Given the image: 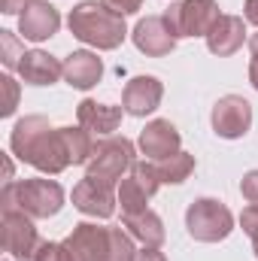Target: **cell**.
<instances>
[{
  "label": "cell",
  "mask_w": 258,
  "mask_h": 261,
  "mask_svg": "<svg viewBox=\"0 0 258 261\" xmlns=\"http://www.w3.org/2000/svg\"><path fill=\"white\" fill-rule=\"evenodd\" d=\"M9 146H12V152L24 164L37 167L43 173H52V176L73 164L67 140H64V130L52 128L49 119H43V116H24V119H18L15 128H12V137H9Z\"/></svg>",
  "instance_id": "1"
},
{
  "label": "cell",
  "mask_w": 258,
  "mask_h": 261,
  "mask_svg": "<svg viewBox=\"0 0 258 261\" xmlns=\"http://www.w3.org/2000/svg\"><path fill=\"white\" fill-rule=\"evenodd\" d=\"M70 34L94 49H119L128 37V28H125V15H119L116 9H110L107 3H97V0H82L79 6L70 9Z\"/></svg>",
  "instance_id": "2"
},
{
  "label": "cell",
  "mask_w": 258,
  "mask_h": 261,
  "mask_svg": "<svg viewBox=\"0 0 258 261\" xmlns=\"http://www.w3.org/2000/svg\"><path fill=\"white\" fill-rule=\"evenodd\" d=\"M0 200H3V210H21L31 219H49L64 206V189L55 179L6 182Z\"/></svg>",
  "instance_id": "3"
},
{
  "label": "cell",
  "mask_w": 258,
  "mask_h": 261,
  "mask_svg": "<svg viewBox=\"0 0 258 261\" xmlns=\"http://www.w3.org/2000/svg\"><path fill=\"white\" fill-rule=\"evenodd\" d=\"M186 228L200 243H219L234 231V216L222 200L200 197L186 210Z\"/></svg>",
  "instance_id": "4"
},
{
  "label": "cell",
  "mask_w": 258,
  "mask_h": 261,
  "mask_svg": "<svg viewBox=\"0 0 258 261\" xmlns=\"http://www.w3.org/2000/svg\"><path fill=\"white\" fill-rule=\"evenodd\" d=\"M134 164H137L134 143L125 137H107L94 146V155L88 161V176L113 189L119 179H125V170H131Z\"/></svg>",
  "instance_id": "5"
},
{
  "label": "cell",
  "mask_w": 258,
  "mask_h": 261,
  "mask_svg": "<svg viewBox=\"0 0 258 261\" xmlns=\"http://www.w3.org/2000/svg\"><path fill=\"white\" fill-rule=\"evenodd\" d=\"M219 3L216 0H183L173 3L164 18L173 31V37H207L213 31V24L219 21Z\"/></svg>",
  "instance_id": "6"
},
{
  "label": "cell",
  "mask_w": 258,
  "mask_h": 261,
  "mask_svg": "<svg viewBox=\"0 0 258 261\" xmlns=\"http://www.w3.org/2000/svg\"><path fill=\"white\" fill-rule=\"evenodd\" d=\"M40 243L43 240H40V234H37L28 213L3 210V219H0V246H3V252H9L18 261H34Z\"/></svg>",
  "instance_id": "7"
},
{
  "label": "cell",
  "mask_w": 258,
  "mask_h": 261,
  "mask_svg": "<svg viewBox=\"0 0 258 261\" xmlns=\"http://www.w3.org/2000/svg\"><path fill=\"white\" fill-rule=\"evenodd\" d=\"M252 128V107L240 94H225L213 107V130L225 140H237Z\"/></svg>",
  "instance_id": "8"
},
{
  "label": "cell",
  "mask_w": 258,
  "mask_h": 261,
  "mask_svg": "<svg viewBox=\"0 0 258 261\" xmlns=\"http://www.w3.org/2000/svg\"><path fill=\"white\" fill-rule=\"evenodd\" d=\"M73 261H110V228L82 222L64 240Z\"/></svg>",
  "instance_id": "9"
},
{
  "label": "cell",
  "mask_w": 258,
  "mask_h": 261,
  "mask_svg": "<svg viewBox=\"0 0 258 261\" xmlns=\"http://www.w3.org/2000/svg\"><path fill=\"white\" fill-rule=\"evenodd\" d=\"M131 37H134V46L143 55H149V58L170 55L173 46H176V37H173V31H170V24H167L164 15H146V18H140Z\"/></svg>",
  "instance_id": "10"
},
{
  "label": "cell",
  "mask_w": 258,
  "mask_h": 261,
  "mask_svg": "<svg viewBox=\"0 0 258 261\" xmlns=\"http://www.w3.org/2000/svg\"><path fill=\"white\" fill-rule=\"evenodd\" d=\"M161 97H164V85L155 76H134L122 91V107H125L128 116L143 119V116L158 110Z\"/></svg>",
  "instance_id": "11"
},
{
  "label": "cell",
  "mask_w": 258,
  "mask_h": 261,
  "mask_svg": "<svg viewBox=\"0 0 258 261\" xmlns=\"http://www.w3.org/2000/svg\"><path fill=\"white\" fill-rule=\"evenodd\" d=\"M58 28H61V15H58V9H55L52 3H46V0L28 3V6L21 9V15H18V31L24 34V40H34V43L55 37Z\"/></svg>",
  "instance_id": "12"
},
{
  "label": "cell",
  "mask_w": 258,
  "mask_h": 261,
  "mask_svg": "<svg viewBox=\"0 0 258 261\" xmlns=\"http://www.w3.org/2000/svg\"><path fill=\"white\" fill-rule=\"evenodd\" d=\"M73 206L85 216H94V219H110L116 213V197L113 189L97 182L94 176H85L76 189H73Z\"/></svg>",
  "instance_id": "13"
},
{
  "label": "cell",
  "mask_w": 258,
  "mask_h": 261,
  "mask_svg": "<svg viewBox=\"0 0 258 261\" xmlns=\"http://www.w3.org/2000/svg\"><path fill=\"white\" fill-rule=\"evenodd\" d=\"M140 152L152 161H164L170 155L179 152V130L173 128L167 119H155L149 122L140 134Z\"/></svg>",
  "instance_id": "14"
},
{
  "label": "cell",
  "mask_w": 258,
  "mask_h": 261,
  "mask_svg": "<svg viewBox=\"0 0 258 261\" xmlns=\"http://www.w3.org/2000/svg\"><path fill=\"white\" fill-rule=\"evenodd\" d=\"M246 40V24L240 15H219V21L213 24V31L207 34V46L213 55L219 58H228L234 55Z\"/></svg>",
  "instance_id": "15"
},
{
  "label": "cell",
  "mask_w": 258,
  "mask_h": 261,
  "mask_svg": "<svg viewBox=\"0 0 258 261\" xmlns=\"http://www.w3.org/2000/svg\"><path fill=\"white\" fill-rule=\"evenodd\" d=\"M122 110L125 107H107V103H97V100H82L79 110H76V119L91 137H110L122 125Z\"/></svg>",
  "instance_id": "16"
},
{
  "label": "cell",
  "mask_w": 258,
  "mask_h": 261,
  "mask_svg": "<svg viewBox=\"0 0 258 261\" xmlns=\"http://www.w3.org/2000/svg\"><path fill=\"white\" fill-rule=\"evenodd\" d=\"M18 73H21V79L28 85H52V82H58L64 76V64L55 55L34 49V52H24V58L18 64Z\"/></svg>",
  "instance_id": "17"
},
{
  "label": "cell",
  "mask_w": 258,
  "mask_h": 261,
  "mask_svg": "<svg viewBox=\"0 0 258 261\" xmlns=\"http://www.w3.org/2000/svg\"><path fill=\"white\" fill-rule=\"evenodd\" d=\"M104 76V64L94 52H73L67 55L64 61V79L67 85L79 88V91H88L91 85H97Z\"/></svg>",
  "instance_id": "18"
},
{
  "label": "cell",
  "mask_w": 258,
  "mask_h": 261,
  "mask_svg": "<svg viewBox=\"0 0 258 261\" xmlns=\"http://www.w3.org/2000/svg\"><path fill=\"white\" fill-rule=\"evenodd\" d=\"M125 228L131 231V237H137L143 246H161L164 243V222L152 210L137 213V216H125Z\"/></svg>",
  "instance_id": "19"
},
{
  "label": "cell",
  "mask_w": 258,
  "mask_h": 261,
  "mask_svg": "<svg viewBox=\"0 0 258 261\" xmlns=\"http://www.w3.org/2000/svg\"><path fill=\"white\" fill-rule=\"evenodd\" d=\"M192 170H194V155H189V152H176V155L158 161V176H161V182L179 186V182H186V179L192 176Z\"/></svg>",
  "instance_id": "20"
},
{
  "label": "cell",
  "mask_w": 258,
  "mask_h": 261,
  "mask_svg": "<svg viewBox=\"0 0 258 261\" xmlns=\"http://www.w3.org/2000/svg\"><path fill=\"white\" fill-rule=\"evenodd\" d=\"M64 130V140H67V149H70V161L73 164H88L91 161V155H94V146L97 143H91V134L82 128H61Z\"/></svg>",
  "instance_id": "21"
},
{
  "label": "cell",
  "mask_w": 258,
  "mask_h": 261,
  "mask_svg": "<svg viewBox=\"0 0 258 261\" xmlns=\"http://www.w3.org/2000/svg\"><path fill=\"white\" fill-rule=\"evenodd\" d=\"M146 200H149V195L143 192V186H140L134 176H125L122 186H119V203H122V213H125V216L146 213V210H149Z\"/></svg>",
  "instance_id": "22"
},
{
  "label": "cell",
  "mask_w": 258,
  "mask_h": 261,
  "mask_svg": "<svg viewBox=\"0 0 258 261\" xmlns=\"http://www.w3.org/2000/svg\"><path fill=\"white\" fill-rule=\"evenodd\" d=\"M110 261H137L134 237L122 228H110Z\"/></svg>",
  "instance_id": "23"
},
{
  "label": "cell",
  "mask_w": 258,
  "mask_h": 261,
  "mask_svg": "<svg viewBox=\"0 0 258 261\" xmlns=\"http://www.w3.org/2000/svg\"><path fill=\"white\" fill-rule=\"evenodd\" d=\"M131 176L143 186V192L152 197L158 192V186H161V176H158V164H149V161H137L134 167H131Z\"/></svg>",
  "instance_id": "24"
},
{
  "label": "cell",
  "mask_w": 258,
  "mask_h": 261,
  "mask_svg": "<svg viewBox=\"0 0 258 261\" xmlns=\"http://www.w3.org/2000/svg\"><path fill=\"white\" fill-rule=\"evenodd\" d=\"M0 58H3V64L9 70L12 67L18 70L21 58H24V49H21V43H18V37L12 31H0Z\"/></svg>",
  "instance_id": "25"
},
{
  "label": "cell",
  "mask_w": 258,
  "mask_h": 261,
  "mask_svg": "<svg viewBox=\"0 0 258 261\" xmlns=\"http://www.w3.org/2000/svg\"><path fill=\"white\" fill-rule=\"evenodd\" d=\"M0 91H3L0 113H3V116H12L15 107H18V82H15L12 76H0Z\"/></svg>",
  "instance_id": "26"
},
{
  "label": "cell",
  "mask_w": 258,
  "mask_h": 261,
  "mask_svg": "<svg viewBox=\"0 0 258 261\" xmlns=\"http://www.w3.org/2000/svg\"><path fill=\"white\" fill-rule=\"evenodd\" d=\"M34 261H73V258H70V249L64 243H40Z\"/></svg>",
  "instance_id": "27"
},
{
  "label": "cell",
  "mask_w": 258,
  "mask_h": 261,
  "mask_svg": "<svg viewBox=\"0 0 258 261\" xmlns=\"http://www.w3.org/2000/svg\"><path fill=\"white\" fill-rule=\"evenodd\" d=\"M240 225H243V231L252 237V243H255V255H258V206H246V210L240 213Z\"/></svg>",
  "instance_id": "28"
},
{
  "label": "cell",
  "mask_w": 258,
  "mask_h": 261,
  "mask_svg": "<svg viewBox=\"0 0 258 261\" xmlns=\"http://www.w3.org/2000/svg\"><path fill=\"white\" fill-rule=\"evenodd\" d=\"M240 192L249 200V206H258V170H249L240 182Z\"/></svg>",
  "instance_id": "29"
},
{
  "label": "cell",
  "mask_w": 258,
  "mask_h": 261,
  "mask_svg": "<svg viewBox=\"0 0 258 261\" xmlns=\"http://www.w3.org/2000/svg\"><path fill=\"white\" fill-rule=\"evenodd\" d=\"M100 3H107V6L116 9L119 15H131V12H137V9L143 6V0H100Z\"/></svg>",
  "instance_id": "30"
},
{
  "label": "cell",
  "mask_w": 258,
  "mask_h": 261,
  "mask_svg": "<svg viewBox=\"0 0 258 261\" xmlns=\"http://www.w3.org/2000/svg\"><path fill=\"white\" fill-rule=\"evenodd\" d=\"M137 261H167L164 252H158V246H146L143 252H137Z\"/></svg>",
  "instance_id": "31"
},
{
  "label": "cell",
  "mask_w": 258,
  "mask_h": 261,
  "mask_svg": "<svg viewBox=\"0 0 258 261\" xmlns=\"http://www.w3.org/2000/svg\"><path fill=\"white\" fill-rule=\"evenodd\" d=\"M28 3H34V0H0V9H3L6 15H12V12H18V9H24Z\"/></svg>",
  "instance_id": "32"
},
{
  "label": "cell",
  "mask_w": 258,
  "mask_h": 261,
  "mask_svg": "<svg viewBox=\"0 0 258 261\" xmlns=\"http://www.w3.org/2000/svg\"><path fill=\"white\" fill-rule=\"evenodd\" d=\"M243 18L258 28V0H246V6H243Z\"/></svg>",
  "instance_id": "33"
},
{
  "label": "cell",
  "mask_w": 258,
  "mask_h": 261,
  "mask_svg": "<svg viewBox=\"0 0 258 261\" xmlns=\"http://www.w3.org/2000/svg\"><path fill=\"white\" fill-rule=\"evenodd\" d=\"M249 52H252V64H258V34L249 37Z\"/></svg>",
  "instance_id": "34"
}]
</instances>
